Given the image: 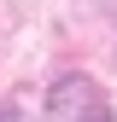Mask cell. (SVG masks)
<instances>
[{"instance_id": "6da1fadb", "label": "cell", "mask_w": 117, "mask_h": 122, "mask_svg": "<svg viewBox=\"0 0 117 122\" xmlns=\"http://www.w3.org/2000/svg\"><path fill=\"white\" fill-rule=\"evenodd\" d=\"M47 122H111V105L99 93V81L64 76V81L47 93Z\"/></svg>"}, {"instance_id": "7a4b0ae2", "label": "cell", "mask_w": 117, "mask_h": 122, "mask_svg": "<svg viewBox=\"0 0 117 122\" xmlns=\"http://www.w3.org/2000/svg\"><path fill=\"white\" fill-rule=\"evenodd\" d=\"M0 122H18V111H6V105H0Z\"/></svg>"}]
</instances>
